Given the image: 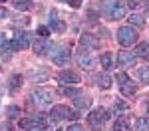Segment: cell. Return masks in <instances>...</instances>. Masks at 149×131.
Returning a JSON list of instances; mask_svg holds the SVG:
<instances>
[{"label": "cell", "mask_w": 149, "mask_h": 131, "mask_svg": "<svg viewBox=\"0 0 149 131\" xmlns=\"http://www.w3.org/2000/svg\"><path fill=\"white\" fill-rule=\"evenodd\" d=\"M95 83H97V87H102V89H109L111 83H113V80H111L107 73H100V76H95Z\"/></svg>", "instance_id": "obj_16"}, {"label": "cell", "mask_w": 149, "mask_h": 131, "mask_svg": "<svg viewBox=\"0 0 149 131\" xmlns=\"http://www.w3.org/2000/svg\"><path fill=\"white\" fill-rule=\"evenodd\" d=\"M38 36H40V38H48V36H50V28H46V26H38Z\"/></svg>", "instance_id": "obj_29"}, {"label": "cell", "mask_w": 149, "mask_h": 131, "mask_svg": "<svg viewBox=\"0 0 149 131\" xmlns=\"http://www.w3.org/2000/svg\"><path fill=\"white\" fill-rule=\"evenodd\" d=\"M20 85H22V76H20V73L12 76V80H10V89H12V91H16Z\"/></svg>", "instance_id": "obj_27"}, {"label": "cell", "mask_w": 149, "mask_h": 131, "mask_svg": "<svg viewBox=\"0 0 149 131\" xmlns=\"http://www.w3.org/2000/svg\"><path fill=\"white\" fill-rule=\"evenodd\" d=\"M58 131H62V129H58Z\"/></svg>", "instance_id": "obj_37"}, {"label": "cell", "mask_w": 149, "mask_h": 131, "mask_svg": "<svg viewBox=\"0 0 149 131\" xmlns=\"http://www.w3.org/2000/svg\"><path fill=\"white\" fill-rule=\"evenodd\" d=\"M117 83H119V89H121V94L123 95H133L135 91H137V87L133 85V82H131V78L127 76V73H117Z\"/></svg>", "instance_id": "obj_7"}, {"label": "cell", "mask_w": 149, "mask_h": 131, "mask_svg": "<svg viewBox=\"0 0 149 131\" xmlns=\"http://www.w3.org/2000/svg\"><path fill=\"white\" fill-rule=\"evenodd\" d=\"M107 119H109V111L105 107H97V109H93L92 113L88 115V123H90V127L93 131H102Z\"/></svg>", "instance_id": "obj_2"}, {"label": "cell", "mask_w": 149, "mask_h": 131, "mask_svg": "<svg viewBox=\"0 0 149 131\" xmlns=\"http://www.w3.org/2000/svg\"><path fill=\"white\" fill-rule=\"evenodd\" d=\"M80 44H81V48H88V50H97L100 48V40L95 38L93 34H81L80 36Z\"/></svg>", "instance_id": "obj_12"}, {"label": "cell", "mask_w": 149, "mask_h": 131, "mask_svg": "<svg viewBox=\"0 0 149 131\" xmlns=\"http://www.w3.org/2000/svg\"><path fill=\"white\" fill-rule=\"evenodd\" d=\"M52 60H54L56 66H66L70 62V48H60V50H56V54L52 56Z\"/></svg>", "instance_id": "obj_14"}, {"label": "cell", "mask_w": 149, "mask_h": 131, "mask_svg": "<svg viewBox=\"0 0 149 131\" xmlns=\"http://www.w3.org/2000/svg\"><path fill=\"white\" fill-rule=\"evenodd\" d=\"M147 58H149V56H147Z\"/></svg>", "instance_id": "obj_38"}, {"label": "cell", "mask_w": 149, "mask_h": 131, "mask_svg": "<svg viewBox=\"0 0 149 131\" xmlns=\"http://www.w3.org/2000/svg\"><path fill=\"white\" fill-rule=\"evenodd\" d=\"M58 80L62 83H70V85H74V83H80V76L76 73V71L72 70H62L58 73Z\"/></svg>", "instance_id": "obj_13"}, {"label": "cell", "mask_w": 149, "mask_h": 131, "mask_svg": "<svg viewBox=\"0 0 149 131\" xmlns=\"http://www.w3.org/2000/svg\"><path fill=\"white\" fill-rule=\"evenodd\" d=\"M139 80H141V83H149V66H145V68H139Z\"/></svg>", "instance_id": "obj_28"}, {"label": "cell", "mask_w": 149, "mask_h": 131, "mask_svg": "<svg viewBox=\"0 0 149 131\" xmlns=\"http://www.w3.org/2000/svg\"><path fill=\"white\" fill-rule=\"evenodd\" d=\"M135 129L137 131H149V117H137L135 119Z\"/></svg>", "instance_id": "obj_22"}, {"label": "cell", "mask_w": 149, "mask_h": 131, "mask_svg": "<svg viewBox=\"0 0 149 131\" xmlns=\"http://www.w3.org/2000/svg\"><path fill=\"white\" fill-rule=\"evenodd\" d=\"M0 18H10V12L6 8H0Z\"/></svg>", "instance_id": "obj_33"}, {"label": "cell", "mask_w": 149, "mask_h": 131, "mask_svg": "<svg viewBox=\"0 0 149 131\" xmlns=\"http://www.w3.org/2000/svg\"><path fill=\"white\" fill-rule=\"evenodd\" d=\"M127 109H129V105H127L123 99H115L113 101V111H117V113H125Z\"/></svg>", "instance_id": "obj_24"}, {"label": "cell", "mask_w": 149, "mask_h": 131, "mask_svg": "<svg viewBox=\"0 0 149 131\" xmlns=\"http://www.w3.org/2000/svg\"><path fill=\"white\" fill-rule=\"evenodd\" d=\"M0 2H4V0H0Z\"/></svg>", "instance_id": "obj_36"}, {"label": "cell", "mask_w": 149, "mask_h": 131, "mask_svg": "<svg viewBox=\"0 0 149 131\" xmlns=\"http://www.w3.org/2000/svg\"><path fill=\"white\" fill-rule=\"evenodd\" d=\"M100 10L107 20H121L125 16V4L123 0H102Z\"/></svg>", "instance_id": "obj_1"}, {"label": "cell", "mask_w": 149, "mask_h": 131, "mask_svg": "<svg viewBox=\"0 0 149 131\" xmlns=\"http://www.w3.org/2000/svg\"><path fill=\"white\" fill-rule=\"evenodd\" d=\"M78 117H80L78 111H70V113H68V119H78Z\"/></svg>", "instance_id": "obj_34"}, {"label": "cell", "mask_w": 149, "mask_h": 131, "mask_svg": "<svg viewBox=\"0 0 149 131\" xmlns=\"http://www.w3.org/2000/svg\"><path fill=\"white\" fill-rule=\"evenodd\" d=\"M30 46V36L26 32H18L14 34V38L10 40V50L12 52H18V50H26Z\"/></svg>", "instance_id": "obj_8"}, {"label": "cell", "mask_w": 149, "mask_h": 131, "mask_svg": "<svg viewBox=\"0 0 149 131\" xmlns=\"http://www.w3.org/2000/svg\"><path fill=\"white\" fill-rule=\"evenodd\" d=\"M60 94H64V95H70V97H76V95H80L81 91L78 89V87H68V85H64V87L60 89Z\"/></svg>", "instance_id": "obj_25"}, {"label": "cell", "mask_w": 149, "mask_h": 131, "mask_svg": "<svg viewBox=\"0 0 149 131\" xmlns=\"http://www.w3.org/2000/svg\"><path fill=\"white\" fill-rule=\"evenodd\" d=\"M68 4L72 6V8H80V6H81V0H68Z\"/></svg>", "instance_id": "obj_31"}, {"label": "cell", "mask_w": 149, "mask_h": 131, "mask_svg": "<svg viewBox=\"0 0 149 131\" xmlns=\"http://www.w3.org/2000/svg\"><path fill=\"white\" fill-rule=\"evenodd\" d=\"M127 6H129V8H137L139 0H127Z\"/></svg>", "instance_id": "obj_32"}, {"label": "cell", "mask_w": 149, "mask_h": 131, "mask_svg": "<svg viewBox=\"0 0 149 131\" xmlns=\"http://www.w3.org/2000/svg\"><path fill=\"white\" fill-rule=\"evenodd\" d=\"M113 131H129V121H127V117H117L115 119Z\"/></svg>", "instance_id": "obj_21"}, {"label": "cell", "mask_w": 149, "mask_h": 131, "mask_svg": "<svg viewBox=\"0 0 149 131\" xmlns=\"http://www.w3.org/2000/svg\"><path fill=\"white\" fill-rule=\"evenodd\" d=\"M48 123H50V117H46V115H34V117H26L18 121V125L22 129H30V131H36V129L44 131L48 129Z\"/></svg>", "instance_id": "obj_3"}, {"label": "cell", "mask_w": 149, "mask_h": 131, "mask_svg": "<svg viewBox=\"0 0 149 131\" xmlns=\"http://www.w3.org/2000/svg\"><path fill=\"white\" fill-rule=\"evenodd\" d=\"M34 52L38 56H54L56 50H54V44L48 40V38H38L34 42Z\"/></svg>", "instance_id": "obj_6"}, {"label": "cell", "mask_w": 149, "mask_h": 131, "mask_svg": "<svg viewBox=\"0 0 149 131\" xmlns=\"http://www.w3.org/2000/svg\"><path fill=\"white\" fill-rule=\"evenodd\" d=\"M12 4H14V8H16V10H30V8L34 6L30 0H14Z\"/></svg>", "instance_id": "obj_23"}, {"label": "cell", "mask_w": 149, "mask_h": 131, "mask_svg": "<svg viewBox=\"0 0 149 131\" xmlns=\"http://www.w3.org/2000/svg\"><path fill=\"white\" fill-rule=\"evenodd\" d=\"M68 131H86V129L81 127L80 123H74V125H70V127H68Z\"/></svg>", "instance_id": "obj_30"}, {"label": "cell", "mask_w": 149, "mask_h": 131, "mask_svg": "<svg viewBox=\"0 0 149 131\" xmlns=\"http://www.w3.org/2000/svg\"><path fill=\"white\" fill-rule=\"evenodd\" d=\"M50 28H52V30H56V32H64V30H66V24L60 22V20L56 18V12H52V14H50Z\"/></svg>", "instance_id": "obj_18"}, {"label": "cell", "mask_w": 149, "mask_h": 131, "mask_svg": "<svg viewBox=\"0 0 149 131\" xmlns=\"http://www.w3.org/2000/svg\"><path fill=\"white\" fill-rule=\"evenodd\" d=\"M54 97H56V91L50 89V87H38L34 89L32 94V99L38 107H46V105H52L54 103Z\"/></svg>", "instance_id": "obj_4"}, {"label": "cell", "mask_w": 149, "mask_h": 131, "mask_svg": "<svg viewBox=\"0 0 149 131\" xmlns=\"http://www.w3.org/2000/svg\"><path fill=\"white\" fill-rule=\"evenodd\" d=\"M74 105H76V109H88V107L92 105V97H88V95H76L74 97Z\"/></svg>", "instance_id": "obj_15"}, {"label": "cell", "mask_w": 149, "mask_h": 131, "mask_svg": "<svg viewBox=\"0 0 149 131\" xmlns=\"http://www.w3.org/2000/svg\"><path fill=\"white\" fill-rule=\"evenodd\" d=\"M68 113H70V109L66 105H54L50 109V121L52 123H58V121L68 117Z\"/></svg>", "instance_id": "obj_11"}, {"label": "cell", "mask_w": 149, "mask_h": 131, "mask_svg": "<svg viewBox=\"0 0 149 131\" xmlns=\"http://www.w3.org/2000/svg\"><path fill=\"white\" fill-rule=\"evenodd\" d=\"M117 64L121 68H133V66H137V56L129 50H121L117 54Z\"/></svg>", "instance_id": "obj_9"}, {"label": "cell", "mask_w": 149, "mask_h": 131, "mask_svg": "<svg viewBox=\"0 0 149 131\" xmlns=\"http://www.w3.org/2000/svg\"><path fill=\"white\" fill-rule=\"evenodd\" d=\"M137 30L135 28H131V26H121L119 30H117V42L121 44V46H133L135 42H137Z\"/></svg>", "instance_id": "obj_5"}, {"label": "cell", "mask_w": 149, "mask_h": 131, "mask_svg": "<svg viewBox=\"0 0 149 131\" xmlns=\"http://www.w3.org/2000/svg\"><path fill=\"white\" fill-rule=\"evenodd\" d=\"M100 64H102V68H103L105 71H109L111 68H113V56H111V54H107V52H105V54H102Z\"/></svg>", "instance_id": "obj_20"}, {"label": "cell", "mask_w": 149, "mask_h": 131, "mask_svg": "<svg viewBox=\"0 0 149 131\" xmlns=\"http://www.w3.org/2000/svg\"><path fill=\"white\" fill-rule=\"evenodd\" d=\"M127 22H129L131 28H143V26H145V18L139 16V14H131V16L127 18Z\"/></svg>", "instance_id": "obj_19"}, {"label": "cell", "mask_w": 149, "mask_h": 131, "mask_svg": "<svg viewBox=\"0 0 149 131\" xmlns=\"http://www.w3.org/2000/svg\"><path fill=\"white\" fill-rule=\"evenodd\" d=\"M76 60H78V64H80L84 70H92L93 64H95V60L92 58V54H90V50H88V48H81V50H78Z\"/></svg>", "instance_id": "obj_10"}, {"label": "cell", "mask_w": 149, "mask_h": 131, "mask_svg": "<svg viewBox=\"0 0 149 131\" xmlns=\"http://www.w3.org/2000/svg\"><path fill=\"white\" fill-rule=\"evenodd\" d=\"M4 42H6V34H2V32H0V46H2Z\"/></svg>", "instance_id": "obj_35"}, {"label": "cell", "mask_w": 149, "mask_h": 131, "mask_svg": "<svg viewBox=\"0 0 149 131\" xmlns=\"http://www.w3.org/2000/svg\"><path fill=\"white\" fill-rule=\"evenodd\" d=\"M20 113H22V109H20L18 105H10V107H6V115H8L10 119H16L18 115H20Z\"/></svg>", "instance_id": "obj_26"}, {"label": "cell", "mask_w": 149, "mask_h": 131, "mask_svg": "<svg viewBox=\"0 0 149 131\" xmlns=\"http://www.w3.org/2000/svg\"><path fill=\"white\" fill-rule=\"evenodd\" d=\"M137 58H147L149 56V42H139L135 46V52H133Z\"/></svg>", "instance_id": "obj_17"}]
</instances>
